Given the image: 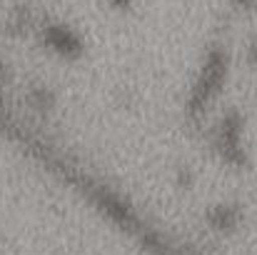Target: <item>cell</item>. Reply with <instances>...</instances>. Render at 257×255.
<instances>
[{
	"label": "cell",
	"mask_w": 257,
	"mask_h": 255,
	"mask_svg": "<svg viewBox=\"0 0 257 255\" xmlns=\"http://www.w3.org/2000/svg\"><path fill=\"white\" fill-rule=\"evenodd\" d=\"M240 3H250V0H240Z\"/></svg>",
	"instance_id": "obj_7"
},
{
	"label": "cell",
	"mask_w": 257,
	"mask_h": 255,
	"mask_svg": "<svg viewBox=\"0 0 257 255\" xmlns=\"http://www.w3.org/2000/svg\"><path fill=\"white\" fill-rule=\"evenodd\" d=\"M225 75H227L225 53H222V50H212V53L205 58V65H202L197 80L192 85V93H190V100H187V110H190L192 118L202 115L205 108L217 98L220 88L225 83Z\"/></svg>",
	"instance_id": "obj_1"
},
{
	"label": "cell",
	"mask_w": 257,
	"mask_h": 255,
	"mask_svg": "<svg viewBox=\"0 0 257 255\" xmlns=\"http://www.w3.org/2000/svg\"><path fill=\"white\" fill-rule=\"evenodd\" d=\"M112 3H115V5H117V8H127V5H130V3H133V0H112Z\"/></svg>",
	"instance_id": "obj_5"
},
{
	"label": "cell",
	"mask_w": 257,
	"mask_h": 255,
	"mask_svg": "<svg viewBox=\"0 0 257 255\" xmlns=\"http://www.w3.org/2000/svg\"><path fill=\"white\" fill-rule=\"evenodd\" d=\"M40 40H43V45L48 50H53L55 55H60L65 60H75V58L83 55V40L68 25H55V23L45 25L40 30Z\"/></svg>",
	"instance_id": "obj_2"
},
{
	"label": "cell",
	"mask_w": 257,
	"mask_h": 255,
	"mask_svg": "<svg viewBox=\"0 0 257 255\" xmlns=\"http://www.w3.org/2000/svg\"><path fill=\"white\" fill-rule=\"evenodd\" d=\"M5 68H8V65H5V60H0V80H3V75H5Z\"/></svg>",
	"instance_id": "obj_6"
},
{
	"label": "cell",
	"mask_w": 257,
	"mask_h": 255,
	"mask_svg": "<svg viewBox=\"0 0 257 255\" xmlns=\"http://www.w3.org/2000/svg\"><path fill=\"white\" fill-rule=\"evenodd\" d=\"M33 100H35L38 108H50V105H53V95H50L48 90H43V88H38V90L33 93Z\"/></svg>",
	"instance_id": "obj_4"
},
{
	"label": "cell",
	"mask_w": 257,
	"mask_h": 255,
	"mask_svg": "<svg viewBox=\"0 0 257 255\" xmlns=\"http://www.w3.org/2000/svg\"><path fill=\"white\" fill-rule=\"evenodd\" d=\"M215 145L230 163H242V120L237 113H230L215 133Z\"/></svg>",
	"instance_id": "obj_3"
}]
</instances>
